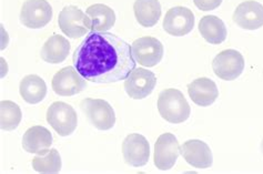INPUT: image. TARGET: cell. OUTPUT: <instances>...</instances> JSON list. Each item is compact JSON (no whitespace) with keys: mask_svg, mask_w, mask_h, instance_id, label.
Segmentation results:
<instances>
[{"mask_svg":"<svg viewBox=\"0 0 263 174\" xmlns=\"http://www.w3.org/2000/svg\"><path fill=\"white\" fill-rule=\"evenodd\" d=\"M191 100L199 107H210L219 98V89L216 82L209 78H199L188 85Z\"/></svg>","mask_w":263,"mask_h":174,"instance_id":"17","label":"cell"},{"mask_svg":"<svg viewBox=\"0 0 263 174\" xmlns=\"http://www.w3.org/2000/svg\"><path fill=\"white\" fill-rule=\"evenodd\" d=\"M156 85L157 76L154 72L143 68H137L127 76L124 89L131 99L142 100L152 93Z\"/></svg>","mask_w":263,"mask_h":174,"instance_id":"11","label":"cell"},{"mask_svg":"<svg viewBox=\"0 0 263 174\" xmlns=\"http://www.w3.org/2000/svg\"><path fill=\"white\" fill-rule=\"evenodd\" d=\"M162 27L170 36L183 37L191 32L195 27V15L186 7H174L165 13Z\"/></svg>","mask_w":263,"mask_h":174,"instance_id":"10","label":"cell"},{"mask_svg":"<svg viewBox=\"0 0 263 174\" xmlns=\"http://www.w3.org/2000/svg\"><path fill=\"white\" fill-rule=\"evenodd\" d=\"M245 58L239 51L227 49L216 55L212 61L213 72L226 81L235 80L245 70Z\"/></svg>","mask_w":263,"mask_h":174,"instance_id":"5","label":"cell"},{"mask_svg":"<svg viewBox=\"0 0 263 174\" xmlns=\"http://www.w3.org/2000/svg\"><path fill=\"white\" fill-rule=\"evenodd\" d=\"M73 65L87 81L115 83L126 80L136 69L131 47L108 32H91L73 52Z\"/></svg>","mask_w":263,"mask_h":174,"instance_id":"1","label":"cell"},{"mask_svg":"<svg viewBox=\"0 0 263 174\" xmlns=\"http://www.w3.org/2000/svg\"><path fill=\"white\" fill-rule=\"evenodd\" d=\"M223 0H193L197 8L202 11H210L217 9L219 6H221Z\"/></svg>","mask_w":263,"mask_h":174,"instance_id":"25","label":"cell"},{"mask_svg":"<svg viewBox=\"0 0 263 174\" xmlns=\"http://www.w3.org/2000/svg\"><path fill=\"white\" fill-rule=\"evenodd\" d=\"M32 169L38 173L56 174L61 170V158L56 149H50L46 154L32 159Z\"/></svg>","mask_w":263,"mask_h":174,"instance_id":"24","label":"cell"},{"mask_svg":"<svg viewBox=\"0 0 263 174\" xmlns=\"http://www.w3.org/2000/svg\"><path fill=\"white\" fill-rule=\"evenodd\" d=\"M86 13L92 22V32H106L116 24V13L114 9L103 4H95L88 7Z\"/></svg>","mask_w":263,"mask_h":174,"instance_id":"21","label":"cell"},{"mask_svg":"<svg viewBox=\"0 0 263 174\" xmlns=\"http://www.w3.org/2000/svg\"><path fill=\"white\" fill-rule=\"evenodd\" d=\"M58 25L66 36L77 39L91 30L92 22L77 6H66L59 13Z\"/></svg>","mask_w":263,"mask_h":174,"instance_id":"3","label":"cell"},{"mask_svg":"<svg viewBox=\"0 0 263 174\" xmlns=\"http://www.w3.org/2000/svg\"><path fill=\"white\" fill-rule=\"evenodd\" d=\"M122 154L127 164L140 168L146 165L150 158V145L146 138L139 133L127 136L122 142Z\"/></svg>","mask_w":263,"mask_h":174,"instance_id":"13","label":"cell"},{"mask_svg":"<svg viewBox=\"0 0 263 174\" xmlns=\"http://www.w3.org/2000/svg\"><path fill=\"white\" fill-rule=\"evenodd\" d=\"M134 11L137 22L142 27L150 28L157 25L161 17V5L159 0H136Z\"/></svg>","mask_w":263,"mask_h":174,"instance_id":"22","label":"cell"},{"mask_svg":"<svg viewBox=\"0 0 263 174\" xmlns=\"http://www.w3.org/2000/svg\"><path fill=\"white\" fill-rule=\"evenodd\" d=\"M131 52L138 64L151 68L157 66L163 58V45L154 37H141L131 45Z\"/></svg>","mask_w":263,"mask_h":174,"instance_id":"8","label":"cell"},{"mask_svg":"<svg viewBox=\"0 0 263 174\" xmlns=\"http://www.w3.org/2000/svg\"><path fill=\"white\" fill-rule=\"evenodd\" d=\"M51 86L54 93L61 96H71L84 91L87 88V80L77 69L65 67L53 75Z\"/></svg>","mask_w":263,"mask_h":174,"instance_id":"9","label":"cell"},{"mask_svg":"<svg viewBox=\"0 0 263 174\" xmlns=\"http://www.w3.org/2000/svg\"><path fill=\"white\" fill-rule=\"evenodd\" d=\"M233 22L242 29L258 30L263 27V5L255 0H247L235 8Z\"/></svg>","mask_w":263,"mask_h":174,"instance_id":"14","label":"cell"},{"mask_svg":"<svg viewBox=\"0 0 263 174\" xmlns=\"http://www.w3.org/2000/svg\"><path fill=\"white\" fill-rule=\"evenodd\" d=\"M22 109L10 100L0 102V127L4 131H13L22 122Z\"/></svg>","mask_w":263,"mask_h":174,"instance_id":"23","label":"cell"},{"mask_svg":"<svg viewBox=\"0 0 263 174\" xmlns=\"http://www.w3.org/2000/svg\"><path fill=\"white\" fill-rule=\"evenodd\" d=\"M2 62H3V76H5V59L2 58ZM7 69V66H6Z\"/></svg>","mask_w":263,"mask_h":174,"instance_id":"26","label":"cell"},{"mask_svg":"<svg viewBox=\"0 0 263 174\" xmlns=\"http://www.w3.org/2000/svg\"><path fill=\"white\" fill-rule=\"evenodd\" d=\"M81 108L95 128L101 131L114 128L116 113L114 108L106 100L88 98L81 102Z\"/></svg>","mask_w":263,"mask_h":174,"instance_id":"6","label":"cell"},{"mask_svg":"<svg viewBox=\"0 0 263 174\" xmlns=\"http://www.w3.org/2000/svg\"><path fill=\"white\" fill-rule=\"evenodd\" d=\"M19 93L29 104H37L45 99L47 86L45 80L37 74H28L20 81Z\"/></svg>","mask_w":263,"mask_h":174,"instance_id":"19","label":"cell"},{"mask_svg":"<svg viewBox=\"0 0 263 174\" xmlns=\"http://www.w3.org/2000/svg\"><path fill=\"white\" fill-rule=\"evenodd\" d=\"M261 149H262V152H263V140H262V143H261Z\"/></svg>","mask_w":263,"mask_h":174,"instance_id":"27","label":"cell"},{"mask_svg":"<svg viewBox=\"0 0 263 174\" xmlns=\"http://www.w3.org/2000/svg\"><path fill=\"white\" fill-rule=\"evenodd\" d=\"M47 122L61 137L72 134L78 125V117L74 109L66 102L56 101L47 110Z\"/></svg>","mask_w":263,"mask_h":174,"instance_id":"4","label":"cell"},{"mask_svg":"<svg viewBox=\"0 0 263 174\" xmlns=\"http://www.w3.org/2000/svg\"><path fill=\"white\" fill-rule=\"evenodd\" d=\"M51 19L52 8L47 0H26L20 11V23L29 29H41Z\"/></svg>","mask_w":263,"mask_h":174,"instance_id":"7","label":"cell"},{"mask_svg":"<svg viewBox=\"0 0 263 174\" xmlns=\"http://www.w3.org/2000/svg\"><path fill=\"white\" fill-rule=\"evenodd\" d=\"M180 153L186 163L196 169H208L213 163L209 145L201 140H188L180 147Z\"/></svg>","mask_w":263,"mask_h":174,"instance_id":"15","label":"cell"},{"mask_svg":"<svg viewBox=\"0 0 263 174\" xmlns=\"http://www.w3.org/2000/svg\"><path fill=\"white\" fill-rule=\"evenodd\" d=\"M179 154L180 144L175 134L163 133L157 139L154 154V162L157 169L161 171L172 169L177 162Z\"/></svg>","mask_w":263,"mask_h":174,"instance_id":"12","label":"cell"},{"mask_svg":"<svg viewBox=\"0 0 263 174\" xmlns=\"http://www.w3.org/2000/svg\"><path fill=\"white\" fill-rule=\"evenodd\" d=\"M52 144L51 132L41 125H34L25 132L23 148L26 152L43 156L50 150Z\"/></svg>","mask_w":263,"mask_h":174,"instance_id":"16","label":"cell"},{"mask_svg":"<svg viewBox=\"0 0 263 174\" xmlns=\"http://www.w3.org/2000/svg\"><path fill=\"white\" fill-rule=\"evenodd\" d=\"M199 32L210 45H220L227 39L228 31L224 23L217 16H204L199 23Z\"/></svg>","mask_w":263,"mask_h":174,"instance_id":"20","label":"cell"},{"mask_svg":"<svg viewBox=\"0 0 263 174\" xmlns=\"http://www.w3.org/2000/svg\"><path fill=\"white\" fill-rule=\"evenodd\" d=\"M158 111L162 119L174 124H179L189 119L191 108L183 93L178 89H165L159 94Z\"/></svg>","mask_w":263,"mask_h":174,"instance_id":"2","label":"cell"},{"mask_svg":"<svg viewBox=\"0 0 263 174\" xmlns=\"http://www.w3.org/2000/svg\"><path fill=\"white\" fill-rule=\"evenodd\" d=\"M70 48L71 46L68 39L60 34H53L41 48V59L48 64H61L67 59Z\"/></svg>","mask_w":263,"mask_h":174,"instance_id":"18","label":"cell"}]
</instances>
